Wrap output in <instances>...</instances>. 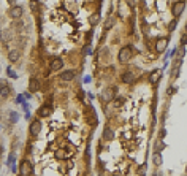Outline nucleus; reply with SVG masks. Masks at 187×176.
<instances>
[{"instance_id": "nucleus-11", "label": "nucleus", "mask_w": 187, "mask_h": 176, "mask_svg": "<svg viewBox=\"0 0 187 176\" xmlns=\"http://www.w3.org/2000/svg\"><path fill=\"white\" fill-rule=\"evenodd\" d=\"M8 14L13 17V19H19V17L22 16V8L21 7H11L10 11H8Z\"/></svg>"}, {"instance_id": "nucleus-12", "label": "nucleus", "mask_w": 187, "mask_h": 176, "mask_svg": "<svg viewBox=\"0 0 187 176\" xmlns=\"http://www.w3.org/2000/svg\"><path fill=\"white\" fill-rule=\"evenodd\" d=\"M60 79L62 81H73L75 79V72L73 70H65V72L60 75Z\"/></svg>"}, {"instance_id": "nucleus-5", "label": "nucleus", "mask_w": 187, "mask_h": 176, "mask_svg": "<svg viewBox=\"0 0 187 176\" xmlns=\"http://www.w3.org/2000/svg\"><path fill=\"white\" fill-rule=\"evenodd\" d=\"M21 176H30L32 174V165L29 160H22L21 162V168H19Z\"/></svg>"}, {"instance_id": "nucleus-14", "label": "nucleus", "mask_w": 187, "mask_h": 176, "mask_svg": "<svg viewBox=\"0 0 187 176\" xmlns=\"http://www.w3.org/2000/svg\"><path fill=\"white\" fill-rule=\"evenodd\" d=\"M51 113H53V108H51L49 105L40 107V110H38V114H40L41 117H48V116H51Z\"/></svg>"}, {"instance_id": "nucleus-16", "label": "nucleus", "mask_w": 187, "mask_h": 176, "mask_svg": "<svg viewBox=\"0 0 187 176\" xmlns=\"http://www.w3.org/2000/svg\"><path fill=\"white\" fill-rule=\"evenodd\" d=\"M68 155H70V152H68V151H65V149H57V151H56V159H59V160L67 159Z\"/></svg>"}, {"instance_id": "nucleus-2", "label": "nucleus", "mask_w": 187, "mask_h": 176, "mask_svg": "<svg viewBox=\"0 0 187 176\" xmlns=\"http://www.w3.org/2000/svg\"><path fill=\"white\" fill-rule=\"evenodd\" d=\"M116 97V89L114 87H106V89H103V92H101V100L103 102H113Z\"/></svg>"}, {"instance_id": "nucleus-1", "label": "nucleus", "mask_w": 187, "mask_h": 176, "mask_svg": "<svg viewBox=\"0 0 187 176\" xmlns=\"http://www.w3.org/2000/svg\"><path fill=\"white\" fill-rule=\"evenodd\" d=\"M132 56H133V51H132V48H130V46H124L121 51H119V56H117V59H119V62H121V64H127V62L132 59Z\"/></svg>"}, {"instance_id": "nucleus-29", "label": "nucleus", "mask_w": 187, "mask_h": 176, "mask_svg": "<svg viewBox=\"0 0 187 176\" xmlns=\"http://www.w3.org/2000/svg\"><path fill=\"white\" fill-rule=\"evenodd\" d=\"M152 176H163V173H162V171H157V170H156V171H154V174H152Z\"/></svg>"}, {"instance_id": "nucleus-13", "label": "nucleus", "mask_w": 187, "mask_h": 176, "mask_svg": "<svg viewBox=\"0 0 187 176\" xmlns=\"http://www.w3.org/2000/svg\"><path fill=\"white\" fill-rule=\"evenodd\" d=\"M160 78H162V72L160 70H154L151 75H149V81L152 83V84H156V83H159L160 81Z\"/></svg>"}, {"instance_id": "nucleus-18", "label": "nucleus", "mask_w": 187, "mask_h": 176, "mask_svg": "<svg viewBox=\"0 0 187 176\" xmlns=\"http://www.w3.org/2000/svg\"><path fill=\"white\" fill-rule=\"evenodd\" d=\"M103 138H105V140H113V138H114V132H113L110 127H105V130H103Z\"/></svg>"}, {"instance_id": "nucleus-15", "label": "nucleus", "mask_w": 187, "mask_h": 176, "mask_svg": "<svg viewBox=\"0 0 187 176\" xmlns=\"http://www.w3.org/2000/svg\"><path fill=\"white\" fill-rule=\"evenodd\" d=\"M135 81V75L132 73V72H125L124 75H122V83H125V84H132Z\"/></svg>"}, {"instance_id": "nucleus-20", "label": "nucleus", "mask_w": 187, "mask_h": 176, "mask_svg": "<svg viewBox=\"0 0 187 176\" xmlns=\"http://www.w3.org/2000/svg\"><path fill=\"white\" fill-rule=\"evenodd\" d=\"M11 37H10V32H0V40L2 41H8Z\"/></svg>"}, {"instance_id": "nucleus-30", "label": "nucleus", "mask_w": 187, "mask_h": 176, "mask_svg": "<svg viewBox=\"0 0 187 176\" xmlns=\"http://www.w3.org/2000/svg\"><path fill=\"white\" fill-rule=\"evenodd\" d=\"M84 83H91V76H86V78H84Z\"/></svg>"}, {"instance_id": "nucleus-28", "label": "nucleus", "mask_w": 187, "mask_h": 176, "mask_svg": "<svg viewBox=\"0 0 187 176\" xmlns=\"http://www.w3.org/2000/svg\"><path fill=\"white\" fill-rule=\"evenodd\" d=\"M178 73H179V68L175 67V70H173V78H178Z\"/></svg>"}, {"instance_id": "nucleus-8", "label": "nucleus", "mask_w": 187, "mask_h": 176, "mask_svg": "<svg viewBox=\"0 0 187 176\" xmlns=\"http://www.w3.org/2000/svg\"><path fill=\"white\" fill-rule=\"evenodd\" d=\"M62 67H63V60H62L60 57H56V59H53V60H51V64H49L51 72H57V70H60Z\"/></svg>"}, {"instance_id": "nucleus-26", "label": "nucleus", "mask_w": 187, "mask_h": 176, "mask_svg": "<svg viewBox=\"0 0 187 176\" xmlns=\"http://www.w3.org/2000/svg\"><path fill=\"white\" fill-rule=\"evenodd\" d=\"M8 75H10L11 78H18V75H16V73L13 72V70H11V68H8Z\"/></svg>"}, {"instance_id": "nucleus-3", "label": "nucleus", "mask_w": 187, "mask_h": 176, "mask_svg": "<svg viewBox=\"0 0 187 176\" xmlns=\"http://www.w3.org/2000/svg\"><path fill=\"white\" fill-rule=\"evenodd\" d=\"M29 132H30L32 136H38L40 132H41V122L37 121V119L32 121V124H30V127H29Z\"/></svg>"}, {"instance_id": "nucleus-17", "label": "nucleus", "mask_w": 187, "mask_h": 176, "mask_svg": "<svg viewBox=\"0 0 187 176\" xmlns=\"http://www.w3.org/2000/svg\"><path fill=\"white\" fill-rule=\"evenodd\" d=\"M152 164H154L156 167H160L162 165V155L159 152H156L154 155H152Z\"/></svg>"}, {"instance_id": "nucleus-19", "label": "nucleus", "mask_w": 187, "mask_h": 176, "mask_svg": "<svg viewBox=\"0 0 187 176\" xmlns=\"http://www.w3.org/2000/svg\"><path fill=\"white\" fill-rule=\"evenodd\" d=\"M98 21H100V14H98V13H95V14L91 16V24H92V26H97Z\"/></svg>"}, {"instance_id": "nucleus-31", "label": "nucleus", "mask_w": 187, "mask_h": 176, "mask_svg": "<svg viewBox=\"0 0 187 176\" xmlns=\"http://www.w3.org/2000/svg\"><path fill=\"white\" fill-rule=\"evenodd\" d=\"M2 151H3V148H2V146H0V155H2Z\"/></svg>"}, {"instance_id": "nucleus-24", "label": "nucleus", "mask_w": 187, "mask_h": 176, "mask_svg": "<svg viewBox=\"0 0 187 176\" xmlns=\"http://www.w3.org/2000/svg\"><path fill=\"white\" fill-rule=\"evenodd\" d=\"M144 171H146V167H143V165H141V167L138 168V171H137V173H138V176H143V174H144Z\"/></svg>"}, {"instance_id": "nucleus-27", "label": "nucleus", "mask_w": 187, "mask_h": 176, "mask_svg": "<svg viewBox=\"0 0 187 176\" xmlns=\"http://www.w3.org/2000/svg\"><path fill=\"white\" fill-rule=\"evenodd\" d=\"M111 27H113V19H110V21L105 24V29H111Z\"/></svg>"}, {"instance_id": "nucleus-25", "label": "nucleus", "mask_w": 187, "mask_h": 176, "mask_svg": "<svg viewBox=\"0 0 187 176\" xmlns=\"http://www.w3.org/2000/svg\"><path fill=\"white\" fill-rule=\"evenodd\" d=\"M14 102H16V103H21V105H24V97H22V95H18Z\"/></svg>"}, {"instance_id": "nucleus-6", "label": "nucleus", "mask_w": 187, "mask_h": 176, "mask_svg": "<svg viewBox=\"0 0 187 176\" xmlns=\"http://www.w3.org/2000/svg\"><path fill=\"white\" fill-rule=\"evenodd\" d=\"M10 92H11V87H10L7 83L0 81V100H5V98H8Z\"/></svg>"}, {"instance_id": "nucleus-10", "label": "nucleus", "mask_w": 187, "mask_h": 176, "mask_svg": "<svg viewBox=\"0 0 187 176\" xmlns=\"http://www.w3.org/2000/svg\"><path fill=\"white\" fill-rule=\"evenodd\" d=\"M19 57H21V52H19L18 48L10 49V52H8V60H10V62H18Z\"/></svg>"}, {"instance_id": "nucleus-21", "label": "nucleus", "mask_w": 187, "mask_h": 176, "mask_svg": "<svg viewBox=\"0 0 187 176\" xmlns=\"http://www.w3.org/2000/svg\"><path fill=\"white\" fill-rule=\"evenodd\" d=\"M165 148V145H163V141H162V140H159V141L156 143V152H159L160 154V151Z\"/></svg>"}, {"instance_id": "nucleus-7", "label": "nucleus", "mask_w": 187, "mask_h": 176, "mask_svg": "<svg viewBox=\"0 0 187 176\" xmlns=\"http://www.w3.org/2000/svg\"><path fill=\"white\" fill-rule=\"evenodd\" d=\"M184 8H185V3H184V2H176V3H173V8H171L173 16H175V17L181 16L182 11H184Z\"/></svg>"}, {"instance_id": "nucleus-4", "label": "nucleus", "mask_w": 187, "mask_h": 176, "mask_svg": "<svg viewBox=\"0 0 187 176\" xmlns=\"http://www.w3.org/2000/svg\"><path fill=\"white\" fill-rule=\"evenodd\" d=\"M168 38L166 37H160V38H157V41H156V51L157 52H163L165 49H166V46H168Z\"/></svg>"}, {"instance_id": "nucleus-9", "label": "nucleus", "mask_w": 187, "mask_h": 176, "mask_svg": "<svg viewBox=\"0 0 187 176\" xmlns=\"http://www.w3.org/2000/svg\"><path fill=\"white\" fill-rule=\"evenodd\" d=\"M40 87H41V84H40V81L37 78H30L29 79V91L30 92H38Z\"/></svg>"}, {"instance_id": "nucleus-22", "label": "nucleus", "mask_w": 187, "mask_h": 176, "mask_svg": "<svg viewBox=\"0 0 187 176\" xmlns=\"http://www.w3.org/2000/svg\"><path fill=\"white\" fill-rule=\"evenodd\" d=\"M10 119H11V122H18L19 114H18V113H14V111H10Z\"/></svg>"}, {"instance_id": "nucleus-23", "label": "nucleus", "mask_w": 187, "mask_h": 176, "mask_svg": "<svg viewBox=\"0 0 187 176\" xmlns=\"http://www.w3.org/2000/svg\"><path fill=\"white\" fill-rule=\"evenodd\" d=\"M176 24H178V21H176V19H173L171 22L168 24V30H170V32H173V30L176 29Z\"/></svg>"}]
</instances>
